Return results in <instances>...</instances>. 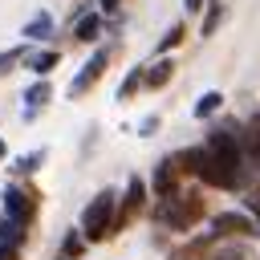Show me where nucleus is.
Instances as JSON below:
<instances>
[{"label":"nucleus","instance_id":"obj_1","mask_svg":"<svg viewBox=\"0 0 260 260\" xmlns=\"http://www.w3.org/2000/svg\"><path fill=\"white\" fill-rule=\"evenodd\" d=\"M207 146H211V154L219 158V167L228 171L232 187H244V167H248V154H244L240 134H236V130H228V126H219V130H211Z\"/></svg>","mask_w":260,"mask_h":260},{"label":"nucleus","instance_id":"obj_2","mask_svg":"<svg viewBox=\"0 0 260 260\" xmlns=\"http://www.w3.org/2000/svg\"><path fill=\"white\" fill-rule=\"evenodd\" d=\"M114 223H118V195L114 191H98L89 199V207L81 211V236L98 244V240H106L114 232Z\"/></svg>","mask_w":260,"mask_h":260},{"label":"nucleus","instance_id":"obj_3","mask_svg":"<svg viewBox=\"0 0 260 260\" xmlns=\"http://www.w3.org/2000/svg\"><path fill=\"white\" fill-rule=\"evenodd\" d=\"M158 219H162L171 232H187V228H195V223L203 219V195L187 191V195L167 199V203L158 207Z\"/></svg>","mask_w":260,"mask_h":260},{"label":"nucleus","instance_id":"obj_4","mask_svg":"<svg viewBox=\"0 0 260 260\" xmlns=\"http://www.w3.org/2000/svg\"><path fill=\"white\" fill-rule=\"evenodd\" d=\"M179 162H187V171H195L207 187H223V191H232V179H228V171L219 167V158L211 154V146L183 150V154H179Z\"/></svg>","mask_w":260,"mask_h":260},{"label":"nucleus","instance_id":"obj_5","mask_svg":"<svg viewBox=\"0 0 260 260\" xmlns=\"http://www.w3.org/2000/svg\"><path fill=\"white\" fill-rule=\"evenodd\" d=\"M4 215L28 228V219L37 215V195L24 191V187H8V191H4Z\"/></svg>","mask_w":260,"mask_h":260},{"label":"nucleus","instance_id":"obj_6","mask_svg":"<svg viewBox=\"0 0 260 260\" xmlns=\"http://www.w3.org/2000/svg\"><path fill=\"white\" fill-rule=\"evenodd\" d=\"M106 61H110V53H106V49H98V53L81 65V73L69 81V98H81L85 89H93V85H98V77L106 73Z\"/></svg>","mask_w":260,"mask_h":260},{"label":"nucleus","instance_id":"obj_7","mask_svg":"<svg viewBox=\"0 0 260 260\" xmlns=\"http://www.w3.org/2000/svg\"><path fill=\"white\" fill-rule=\"evenodd\" d=\"M142 203H146V183L134 175V179L126 183V199H122V207H118V223H114V232H118V228H126V223L142 211Z\"/></svg>","mask_w":260,"mask_h":260},{"label":"nucleus","instance_id":"obj_8","mask_svg":"<svg viewBox=\"0 0 260 260\" xmlns=\"http://www.w3.org/2000/svg\"><path fill=\"white\" fill-rule=\"evenodd\" d=\"M175 187H179V158H162L154 167V195L158 199H171Z\"/></svg>","mask_w":260,"mask_h":260},{"label":"nucleus","instance_id":"obj_9","mask_svg":"<svg viewBox=\"0 0 260 260\" xmlns=\"http://www.w3.org/2000/svg\"><path fill=\"white\" fill-rule=\"evenodd\" d=\"M256 232V223H252V215H244V211H223V215H215V236H252Z\"/></svg>","mask_w":260,"mask_h":260},{"label":"nucleus","instance_id":"obj_10","mask_svg":"<svg viewBox=\"0 0 260 260\" xmlns=\"http://www.w3.org/2000/svg\"><path fill=\"white\" fill-rule=\"evenodd\" d=\"M49 98H53L49 81H37V85H28V89H24V102H28V118H32V114H37V110H41Z\"/></svg>","mask_w":260,"mask_h":260},{"label":"nucleus","instance_id":"obj_11","mask_svg":"<svg viewBox=\"0 0 260 260\" xmlns=\"http://www.w3.org/2000/svg\"><path fill=\"white\" fill-rule=\"evenodd\" d=\"M49 32H53V20H49V12H37V16L24 24V37H28V41H45Z\"/></svg>","mask_w":260,"mask_h":260},{"label":"nucleus","instance_id":"obj_12","mask_svg":"<svg viewBox=\"0 0 260 260\" xmlns=\"http://www.w3.org/2000/svg\"><path fill=\"white\" fill-rule=\"evenodd\" d=\"M171 73H175V65L162 57V61H154V65L146 69V85H150V89H158V85H167V81H171Z\"/></svg>","mask_w":260,"mask_h":260},{"label":"nucleus","instance_id":"obj_13","mask_svg":"<svg viewBox=\"0 0 260 260\" xmlns=\"http://www.w3.org/2000/svg\"><path fill=\"white\" fill-rule=\"evenodd\" d=\"M219 106H223V93H215V89H211V93H203V98L195 102V118H211Z\"/></svg>","mask_w":260,"mask_h":260},{"label":"nucleus","instance_id":"obj_14","mask_svg":"<svg viewBox=\"0 0 260 260\" xmlns=\"http://www.w3.org/2000/svg\"><path fill=\"white\" fill-rule=\"evenodd\" d=\"M219 20H223V4H219V0H211V4H207V16H203V28H199V32H203V37H211V32L219 28Z\"/></svg>","mask_w":260,"mask_h":260},{"label":"nucleus","instance_id":"obj_15","mask_svg":"<svg viewBox=\"0 0 260 260\" xmlns=\"http://www.w3.org/2000/svg\"><path fill=\"white\" fill-rule=\"evenodd\" d=\"M57 61H61V57H57L53 49H45V53H32V57H28V69H32V73H49Z\"/></svg>","mask_w":260,"mask_h":260},{"label":"nucleus","instance_id":"obj_16","mask_svg":"<svg viewBox=\"0 0 260 260\" xmlns=\"http://www.w3.org/2000/svg\"><path fill=\"white\" fill-rule=\"evenodd\" d=\"M98 28H102V20H98V16H81V20H77V28H73V37H77V41H93V37H98Z\"/></svg>","mask_w":260,"mask_h":260},{"label":"nucleus","instance_id":"obj_17","mask_svg":"<svg viewBox=\"0 0 260 260\" xmlns=\"http://www.w3.org/2000/svg\"><path fill=\"white\" fill-rule=\"evenodd\" d=\"M138 85H146V69H130V73H126V81L118 85V98H130Z\"/></svg>","mask_w":260,"mask_h":260},{"label":"nucleus","instance_id":"obj_18","mask_svg":"<svg viewBox=\"0 0 260 260\" xmlns=\"http://www.w3.org/2000/svg\"><path fill=\"white\" fill-rule=\"evenodd\" d=\"M41 162H45V150H32V154L16 158V167H12V171H16V175H28V171H37Z\"/></svg>","mask_w":260,"mask_h":260},{"label":"nucleus","instance_id":"obj_19","mask_svg":"<svg viewBox=\"0 0 260 260\" xmlns=\"http://www.w3.org/2000/svg\"><path fill=\"white\" fill-rule=\"evenodd\" d=\"M61 248H65V256H81V248H85V236H81V228H77V232H69Z\"/></svg>","mask_w":260,"mask_h":260},{"label":"nucleus","instance_id":"obj_20","mask_svg":"<svg viewBox=\"0 0 260 260\" xmlns=\"http://www.w3.org/2000/svg\"><path fill=\"white\" fill-rule=\"evenodd\" d=\"M179 41H183V24H171V28H167V37L158 41V53H167V49H175Z\"/></svg>","mask_w":260,"mask_h":260},{"label":"nucleus","instance_id":"obj_21","mask_svg":"<svg viewBox=\"0 0 260 260\" xmlns=\"http://www.w3.org/2000/svg\"><path fill=\"white\" fill-rule=\"evenodd\" d=\"M20 57H24V49H4V53H0V77H4V73L20 61Z\"/></svg>","mask_w":260,"mask_h":260},{"label":"nucleus","instance_id":"obj_22","mask_svg":"<svg viewBox=\"0 0 260 260\" xmlns=\"http://www.w3.org/2000/svg\"><path fill=\"white\" fill-rule=\"evenodd\" d=\"M0 260H16V248H12V244H4V240H0Z\"/></svg>","mask_w":260,"mask_h":260},{"label":"nucleus","instance_id":"obj_23","mask_svg":"<svg viewBox=\"0 0 260 260\" xmlns=\"http://www.w3.org/2000/svg\"><path fill=\"white\" fill-rule=\"evenodd\" d=\"M183 8H187V12H199V8H203V0H183Z\"/></svg>","mask_w":260,"mask_h":260},{"label":"nucleus","instance_id":"obj_24","mask_svg":"<svg viewBox=\"0 0 260 260\" xmlns=\"http://www.w3.org/2000/svg\"><path fill=\"white\" fill-rule=\"evenodd\" d=\"M215 260H248L244 252H223V256H215Z\"/></svg>","mask_w":260,"mask_h":260},{"label":"nucleus","instance_id":"obj_25","mask_svg":"<svg viewBox=\"0 0 260 260\" xmlns=\"http://www.w3.org/2000/svg\"><path fill=\"white\" fill-rule=\"evenodd\" d=\"M102 8H106V12H114V8H118V0H102Z\"/></svg>","mask_w":260,"mask_h":260},{"label":"nucleus","instance_id":"obj_26","mask_svg":"<svg viewBox=\"0 0 260 260\" xmlns=\"http://www.w3.org/2000/svg\"><path fill=\"white\" fill-rule=\"evenodd\" d=\"M252 211H256V215H260V195H256V199H252Z\"/></svg>","mask_w":260,"mask_h":260},{"label":"nucleus","instance_id":"obj_27","mask_svg":"<svg viewBox=\"0 0 260 260\" xmlns=\"http://www.w3.org/2000/svg\"><path fill=\"white\" fill-rule=\"evenodd\" d=\"M0 158H4V142H0Z\"/></svg>","mask_w":260,"mask_h":260}]
</instances>
